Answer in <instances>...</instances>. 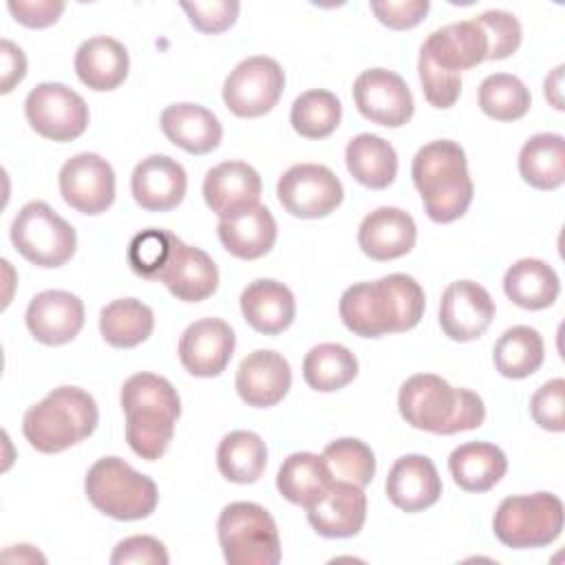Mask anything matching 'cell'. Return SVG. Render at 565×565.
<instances>
[{
  "mask_svg": "<svg viewBox=\"0 0 565 565\" xmlns=\"http://www.w3.org/2000/svg\"><path fill=\"white\" fill-rule=\"evenodd\" d=\"M285 90V71L274 57L252 55L230 71L223 84V102L236 117H263Z\"/></svg>",
  "mask_w": 565,
  "mask_h": 565,
  "instance_id": "30bf717a",
  "label": "cell"
},
{
  "mask_svg": "<svg viewBox=\"0 0 565 565\" xmlns=\"http://www.w3.org/2000/svg\"><path fill=\"white\" fill-rule=\"evenodd\" d=\"M492 358L503 377L523 380L541 369L545 360V344L534 327L516 324L499 335Z\"/></svg>",
  "mask_w": 565,
  "mask_h": 565,
  "instance_id": "8d00e7d4",
  "label": "cell"
},
{
  "mask_svg": "<svg viewBox=\"0 0 565 565\" xmlns=\"http://www.w3.org/2000/svg\"><path fill=\"white\" fill-rule=\"evenodd\" d=\"M492 530L505 547H545L561 536L563 503L552 492L505 497L494 512Z\"/></svg>",
  "mask_w": 565,
  "mask_h": 565,
  "instance_id": "ba28073f",
  "label": "cell"
},
{
  "mask_svg": "<svg viewBox=\"0 0 565 565\" xmlns=\"http://www.w3.org/2000/svg\"><path fill=\"white\" fill-rule=\"evenodd\" d=\"M130 60L126 46L110 35H95L79 44L75 73L84 86L104 93L115 90L128 77Z\"/></svg>",
  "mask_w": 565,
  "mask_h": 565,
  "instance_id": "83f0119b",
  "label": "cell"
},
{
  "mask_svg": "<svg viewBox=\"0 0 565 565\" xmlns=\"http://www.w3.org/2000/svg\"><path fill=\"white\" fill-rule=\"evenodd\" d=\"M333 475L322 455L291 452L278 468L276 488L294 505L305 510L318 503L333 483Z\"/></svg>",
  "mask_w": 565,
  "mask_h": 565,
  "instance_id": "4dcf8cb0",
  "label": "cell"
},
{
  "mask_svg": "<svg viewBox=\"0 0 565 565\" xmlns=\"http://www.w3.org/2000/svg\"><path fill=\"white\" fill-rule=\"evenodd\" d=\"M57 183L64 203L88 216L106 212L115 201V170L97 152L71 157L62 166Z\"/></svg>",
  "mask_w": 565,
  "mask_h": 565,
  "instance_id": "5bb4252c",
  "label": "cell"
},
{
  "mask_svg": "<svg viewBox=\"0 0 565 565\" xmlns=\"http://www.w3.org/2000/svg\"><path fill=\"white\" fill-rule=\"evenodd\" d=\"M479 108L497 121H516L527 115L532 95L527 86L510 73H492L479 84Z\"/></svg>",
  "mask_w": 565,
  "mask_h": 565,
  "instance_id": "ab89813d",
  "label": "cell"
},
{
  "mask_svg": "<svg viewBox=\"0 0 565 565\" xmlns=\"http://www.w3.org/2000/svg\"><path fill=\"white\" fill-rule=\"evenodd\" d=\"M422 51L444 71L459 73L479 66L488 55V38L475 20L450 22L433 31Z\"/></svg>",
  "mask_w": 565,
  "mask_h": 565,
  "instance_id": "d4e9b609",
  "label": "cell"
},
{
  "mask_svg": "<svg viewBox=\"0 0 565 565\" xmlns=\"http://www.w3.org/2000/svg\"><path fill=\"white\" fill-rule=\"evenodd\" d=\"M168 552L166 545L148 534H135L124 541H119L110 554L113 565H168Z\"/></svg>",
  "mask_w": 565,
  "mask_h": 565,
  "instance_id": "7dc6e473",
  "label": "cell"
},
{
  "mask_svg": "<svg viewBox=\"0 0 565 565\" xmlns=\"http://www.w3.org/2000/svg\"><path fill=\"white\" fill-rule=\"evenodd\" d=\"M342 119L340 99L324 88H311L300 93L289 113L291 128L305 139H324L329 137Z\"/></svg>",
  "mask_w": 565,
  "mask_h": 565,
  "instance_id": "f35d334b",
  "label": "cell"
},
{
  "mask_svg": "<svg viewBox=\"0 0 565 565\" xmlns=\"http://www.w3.org/2000/svg\"><path fill=\"white\" fill-rule=\"evenodd\" d=\"M181 9L188 13L190 24L207 35H216L227 31L241 11L238 2L230 0H212V2H181Z\"/></svg>",
  "mask_w": 565,
  "mask_h": 565,
  "instance_id": "bcb514c9",
  "label": "cell"
},
{
  "mask_svg": "<svg viewBox=\"0 0 565 565\" xmlns=\"http://www.w3.org/2000/svg\"><path fill=\"white\" fill-rule=\"evenodd\" d=\"M406 424L435 435H455L479 428L486 419L483 399L470 388H455L435 373L411 375L397 395Z\"/></svg>",
  "mask_w": 565,
  "mask_h": 565,
  "instance_id": "3957f363",
  "label": "cell"
},
{
  "mask_svg": "<svg viewBox=\"0 0 565 565\" xmlns=\"http://www.w3.org/2000/svg\"><path fill=\"white\" fill-rule=\"evenodd\" d=\"M130 190L148 212L174 210L188 190V174L183 166L168 154H150L141 159L130 177Z\"/></svg>",
  "mask_w": 565,
  "mask_h": 565,
  "instance_id": "44dd1931",
  "label": "cell"
},
{
  "mask_svg": "<svg viewBox=\"0 0 565 565\" xmlns=\"http://www.w3.org/2000/svg\"><path fill=\"white\" fill-rule=\"evenodd\" d=\"M241 311L254 331L278 335L296 318V298L280 280L256 278L241 291Z\"/></svg>",
  "mask_w": 565,
  "mask_h": 565,
  "instance_id": "484cf974",
  "label": "cell"
},
{
  "mask_svg": "<svg viewBox=\"0 0 565 565\" xmlns=\"http://www.w3.org/2000/svg\"><path fill=\"white\" fill-rule=\"evenodd\" d=\"M411 177L428 218L435 223L461 218L472 203L475 185L468 174V159L452 139L424 143L413 157Z\"/></svg>",
  "mask_w": 565,
  "mask_h": 565,
  "instance_id": "277c9868",
  "label": "cell"
},
{
  "mask_svg": "<svg viewBox=\"0 0 565 565\" xmlns=\"http://www.w3.org/2000/svg\"><path fill=\"white\" fill-rule=\"evenodd\" d=\"M430 9L428 0H386V2H371V11L375 13V18L395 31H404V29H413L417 26L426 13Z\"/></svg>",
  "mask_w": 565,
  "mask_h": 565,
  "instance_id": "c3c4849f",
  "label": "cell"
},
{
  "mask_svg": "<svg viewBox=\"0 0 565 565\" xmlns=\"http://www.w3.org/2000/svg\"><path fill=\"white\" fill-rule=\"evenodd\" d=\"M417 241L413 216L399 207L382 205L369 212L358 227V245L373 260L406 256Z\"/></svg>",
  "mask_w": 565,
  "mask_h": 565,
  "instance_id": "cb8c5ba5",
  "label": "cell"
},
{
  "mask_svg": "<svg viewBox=\"0 0 565 565\" xmlns=\"http://www.w3.org/2000/svg\"><path fill=\"white\" fill-rule=\"evenodd\" d=\"M172 236H174L172 232L157 230V227L135 234L126 254L130 269L146 280H157L163 265L168 263V256L172 249Z\"/></svg>",
  "mask_w": 565,
  "mask_h": 565,
  "instance_id": "b9f144b4",
  "label": "cell"
},
{
  "mask_svg": "<svg viewBox=\"0 0 565 565\" xmlns=\"http://www.w3.org/2000/svg\"><path fill=\"white\" fill-rule=\"evenodd\" d=\"M154 329L152 309L137 298H117L99 311V333L115 349H132L146 342Z\"/></svg>",
  "mask_w": 565,
  "mask_h": 565,
  "instance_id": "e575fe53",
  "label": "cell"
},
{
  "mask_svg": "<svg viewBox=\"0 0 565 565\" xmlns=\"http://www.w3.org/2000/svg\"><path fill=\"white\" fill-rule=\"evenodd\" d=\"M24 115L31 128L51 141H73L88 126V106L62 82H42L29 90Z\"/></svg>",
  "mask_w": 565,
  "mask_h": 565,
  "instance_id": "8fae6325",
  "label": "cell"
},
{
  "mask_svg": "<svg viewBox=\"0 0 565 565\" xmlns=\"http://www.w3.org/2000/svg\"><path fill=\"white\" fill-rule=\"evenodd\" d=\"M307 521L324 539H349L360 534L366 521L364 488L335 479L327 494L307 508Z\"/></svg>",
  "mask_w": 565,
  "mask_h": 565,
  "instance_id": "603a6c76",
  "label": "cell"
},
{
  "mask_svg": "<svg viewBox=\"0 0 565 565\" xmlns=\"http://www.w3.org/2000/svg\"><path fill=\"white\" fill-rule=\"evenodd\" d=\"M417 75L424 97L435 108H450L461 95V75L439 68L422 49L417 60Z\"/></svg>",
  "mask_w": 565,
  "mask_h": 565,
  "instance_id": "ee69618b",
  "label": "cell"
},
{
  "mask_svg": "<svg viewBox=\"0 0 565 565\" xmlns=\"http://www.w3.org/2000/svg\"><path fill=\"white\" fill-rule=\"evenodd\" d=\"M344 161L351 177L371 190H384L397 177V152L380 135L360 132L349 139Z\"/></svg>",
  "mask_w": 565,
  "mask_h": 565,
  "instance_id": "1f68e13d",
  "label": "cell"
},
{
  "mask_svg": "<svg viewBox=\"0 0 565 565\" xmlns=\"http://www.w3.org/2000/svg\"><path fill=\"white\" fill-rule=\"evenodd\" d=\"M291 388V366L282 353L258 349L245 355L236 371V393L254 408H269L282 402Z\"/></svg>",
  "mask_w": 565,
  "mask_h": 565,
  "instance_id": "ffe728a7",
  "label": "cell"
},
{
  "mask_svg": "<svg viewBox=\"0 0 565 565\" xmlns=\"http://www.w3.org/2000/svg\"><path fill=\"white\" fill-rule=\"evenodd\" d=\"M519 172L536 190H556L565 181V139L558 132L532 135L519 152Z\"/></svg>",
  "mask_w": 565,
  "mask_h": 565,
  "instance_id": "836d02e7",
  "label": "cell"
},
{
  "mask_svg": "<svg viewBox=\"0 0 565 565\" xmlns=\"http://www.w3.org/2000/svg\"><path fill=\"white\" fill-rule=\"evenodd\" d=\"M221 245L241 260H256L271 252L278 227L265 205H254L232 218H221L216 227Z\"/></svg>",
  "mask_w": 565,
  "mask_h": 565,
  "instance_id": "f1b7e54d",
  "label": "cell"
},
{
  "mask_svg": "<svg viewBox=\"0 0 565 565\" xmlns=\"http://www.w3.org/2000/svg\"><path fill=\"white\" fill-rule=\"evenodd\" d=\"M218 472L232 483H254L267 468V446L252 430L227 433L216 448Z\"/></svg>",
  "mask_w": 565,
  "mask_h": 565,
  "instance_id": "d590c367",
  "label": "cell"
},
{
  "mask_svg": "<svg viewBox=\"0 0 565 565\" xmlns=\"http://www.w3.org/2000/svg\"><path fill=\"white\" fill-rule=\"evenodd\" d=\"M358 375L355 353L338 342H322L309 349L302 360V377L318 393H333L351 384Z\"/></svg>",
  "mask_w": 565,
  "mask_h": 565,
  "instance_id": "74e56055",
  "label": "cell"
},
{
  "mask_svg": "<svg viewBox=\"0 0 565 565\" xmlns=\"http://www.w3.org/2000/svg\"><path fill=\"white\" fill-rule=\"evenodd\" d=\"M260 192V174L245 161H223L203 179V199L218 218H232L258 205Z\"/></svg>",
  "mask_w": 565,
  "mask_h": 565,
  "instance_id": "d6986e66",
  "label": "cell"
},
{
  "mask_svg": "<svg viewBox=\"0 0 565 565\" xmlns=\"http://www.w3.org/2000/svg\"><path fill=\"white\" fill-rule=\"evenodd\" d=\"M119 402L126 413L130 450L146 461H157L168 450L181 415L177 388L166 377L143 371L124 382Z\"/></svg>",
  "mask_w": 565,
  "mask_h": 565,
  "instance_id": "7a4b0ae2",
  "label": "cell"
},
{
  "mask_svg": "<svg viewBox=\"0 0 565 565\" xmlns=\"http://www.w3.org/2000/svg\"><path fill=\"white\" fill-rule=\"evenodd\" d=\"M322 457L338 481H347L353 486H369L375 477V455L373 450L355 439V437H340L324 446Z\"/></svg>",
  "mask_w": 565,
  "mask_h": 565,
  "instance_id": "60d3db41",
  "label": "cell"
},
{
  "mask_svg": "<svg viewBox=\"0 0 565 565\" xmlns=\"http://www.w3.org/2000/svg\"><path fill=\"white\" fill-rule=\"evenodd\" d=\"M236 347L232 327L221 318H201L179 338V360L194 377H216L225 371Z\"/></svg>",
  "mask_w": 565,
  "mask_h": 565,
  "instance_id": "2e32d148",
  "label": "cell"
},
{
  "mask_svg": "<svg viewBox=\"0 0 565 565\" xmlns=\"http://www.w3.org/2000/svg\"><path fill=\"white\" fill-rule=\"evenodd\" d=\"M0 55H2V84H0V93L7 95L11 93L26 75V57L22 53V49L18 44H13L11 40H2L0 42Z\"/></svg>",
  "mask_w": 565,
  "mask_h": 565,
  "instance_id": "f907efd6",
  "label": "cell"
},
{
  "mask_svg": "<svg viewBox=\"0 0 565 565\" xmlns=\"http://www.w3.org/2000/svg\"><path fill=\"white\" fill-rule=\"evenodd\" d=\"M494 318V300L475 280L450 282L439 300L441 331L455 342H470L486 333Z\"/></svg>",
  "mask_w": 565,
  "mask_h": 565,
  "instance_id": "9a60e30c",
  "label": "cell"
},
{
  "mask_svg": "<svg viewBox=\"0 0 565 565\" xmlns=\"http://www.w3.org/2000/svg\"><path fill=\"white\" fill-rule=\"evenodd\" d=\"M168 291L183 302H201L210 298L218 287V269L210 254L201 247L183 243L172 236V249L159 278Z\"/></svg>",
  "mask_w": 565,
  "mask_h": 565,
  "instance_id": "ac0fdd59",
  "label": "cell"
},
{
  "mask_svg": "<svg viewBox=\"0 0 565 565\" xmlns=\"http://www.w3.org/2000/svg\"><path fill=\"white\" fill-rule=\"evenodd\" d=\"M530 413L543 430L563 433L565 430V380L554 377L541 384L530 399Z\"/></svg>",
  "mask_w": 565,
  "mask_h": 565,
  "instance_id": "f6af8a7d",
  "label": "cell"
},
{
  "mask_svg": "<svg viewBox=\"0 0 565 565\" xmlns=\"http://www.w3.org/2000/svg\"><path fill=\"white\" fill-rule=\"evenodd\" d=\"M159 126L168 141L190 154H207L218 148L223 126L218 117L201 104L179 102L163 108Z\"/></svg>",
  "mask_w": 565,
  "mask_h": 565,
  "instance_id": "4316f807",
  "label": "cell"
},
{
  "mask_svg": "<svg viewBox=\"0 0 565 565\" xmlns=\"http://www.w3.org/2000/svg\"><path fill=\"white\" fill-rule=\"evenodd\" d=\"M353 102L364 119L386 128L404 126L415 113L411 88L388 68L362 71L353 82Z\"/></svg>",
  "mask_w": 565,
  "mask_h": 565,
  "instance_id": "4fadbf2b",
  "label": "cell"
},
{
  "mask_svg": "<svg viewBox=\"0 0 565 565\" xmlns=\"http://www.w3.org/2000/svg\"><path fill=\"white\" fill-rule=\"evenodd\" d=\"M99 422L97 402L79 386H57L22 417L26 441L44 455L62 452L93 435Z\"/></svg>",
  "mask_w": 565,
  "mask_h": 565,
  "instance_id": "5b68a950",
  "label": "cell"
},
{
  "mask_svg": "<svg viewBox=\"0 0 565 565\" xmlns=\"http://www.w3.org/2000/svg\"><path fill=\"white\" fill-rule=\"evenodd\" d=\"M388 501L404 512H422L441 497V477L426 455L395 459L384 483Z\"/></svg>",
  "mask_w": 565,
  "mask_h": 565,
  "instance_id": "7402d4cb",
  "label": "cell"
},
{
  "mask_svg": "<svg viewBox=\"0 0 565 565\" xmlns=\"http://www.w3.org/2000/svg\"><path fill=\"white\" fill-rule=\"evenodd\" d=\"M452 481L466 492H488L508 472L505 452L490 441H468L448 457Z\"/></svg>",
  "mask_w": 565,
  "mask_h": 565,
  "instance_id": "f546056e",
  "label": "cell"
},
{
  "mask_svg": "<svg viewBox=\"0 0 565 565\" xmlns=\"http://www.w3.org/2000/svg\"><path fill=\"white\" fill-rule=\"evenodd\" d=\"M505 296L521 309L539 311L554 305L561 291L558 274L541 258H521L503 276Z\"/></svg>",
  "mask_w": 565,
  "mask_h": 565,
  "instance_id": "d6a6232c",
  "label": "cell"
},
{
  "mask_svg": "<svg viewBox=\"0 0 565 565\" xmlns=\"http://www.w3.org/2000/svg\"><path fill=\"white\" fill-rule=\"evenodd\" d=\"M543 90H545V97L547 102L556 108V110H563V64L556 66L547 77H545V84H543Z\"/></svg>",
  "mask_w": 565,
  "mask_h": 565,
  "instance_id": "816d5d0a",
  "label": "cell"
},
{
  "mask_svg": "<svg viewBox=\"0 0 565 565\" xmlns=\"http://www.w3.org/2000/svg\"><path fill=\"white\" fill-rule=\"evenodd\" d=\"M84 492L93 508L117 521H139L159 503L157 486L119 457L97 459L84 479Z\"/></svg>",
  "mask_w": 565,
  "mask_h": 565,
  "instance_id": "8992f818",
  "label": "cell"
},
{
  "mask_svg": "<svg viewBox=\"0 0 565 565\" xmlns=\"http://www.w3.org/2000/svg\"><path fill=\"white\" fill-rule=\"evenodd\" d=\"M9 234L18 254L44 269L62 267L73 258L77 247L75 227L44 201L24 203Z\"/></svg>",
  "mask_w": 565,
  "mask_h": 565,
  "instance_id": "9c48e42d",
  "label": "cell"
},
{
  "mask_svg": "<svg viewBox=\"0 0 565 565\" xmlns=\"http://www.w3.org/2000/svg\"><path fill=\"white\" fill-rule=\"evenodd\" d=\"M475 22L483 29L488 38V55L486 60H505L521 46L523 29L514 13L503 9H490L475 18Z\"/></svg>",
  "mask_w": 565,
  "mask_h": 565,
  "instance_id": "7bdbcfd3",
  "label": "cell"
},
{
  "mask_svg": "<svg viewBox=\"0 0 565 565\" xmlns=\"http://www.w3.org/2000/svg\"><path fill=\"white\" fill-rule=\"evenodd\" d=\"M218 545L230 565H276L280 536L274 516L258 503L234 501L216 521Z\"/></svg>",
  "mask_w": 565,
  "mask_h": 565,
  "instance_id": "52a82bcc",
  "label": "cell"
},
{
  "mask_svg": "<svg viewBox=\"0 0 565 565\" xmlns=\"http://www.w3.org/2000/svg\"><path fill=\"white\" fill-rule=\"evenodd\" d=\"M276 194L291 216L322 218L342 203L344 188L331 168L320 163H296L278 179Z\"/></svg>",
  "mask_w": 565,
  "mask_h": 565,
  "instance_id": "7c38bea8",
  "label": "cell"
},
{
  "mask_svg": "<svg viewBox=\"0 0 565 565\" xmlns=\"http://www.w3.org/2000/svg\"><path fill=\"white\" fill-rule=\"evenodd\" d=\"M62 0H9L7 9L11 15L29 29H46L55 24L64 11Z\"/></svg>",
  "mask_w": 565,
  "mask_h": 565,
  "instance_id": "681fc988",
  "label": "cell"
},
{
  "mask_svg": "<svg viewBox=\"0 0 565 565\" xmlns=\"http://www.w3.org/2000/svg\"><path fill=\"white\" fill-rule=\"evenodd\" d=\"M426 307L422 285L408 274H388L373 282H355L340 296V318L360 338L402 333L419 324Z\"/></svg>",
  "mask_w": 565,
  "mask_h": 565,
  "instance_id": "6da1fadb",
  "label": "cell"
},
{
  "mask_svg": "<svg viewBox=\"0 0 565 565\" xmlns=\"http://www.w3.org/2000/svg\"><path fill=\"white\" fill-rule=\"evenodd\" d=\"M29 333L46 347L71 342L84 327V302L64 289H44L26 307Z\"/></svg>",
  "mask_w": 565,
  "mask_h": 565,
  "instance_id": "e0dca14e",
  "label": "cell"
}]
</instances>
